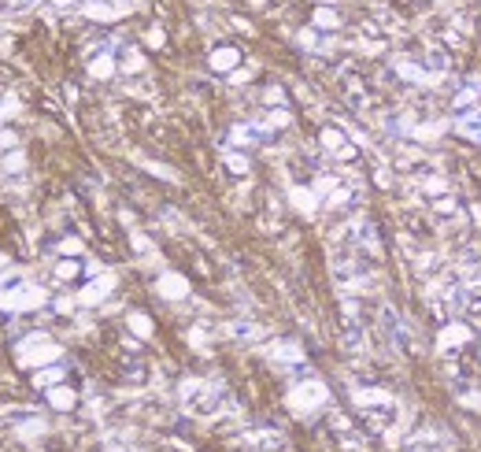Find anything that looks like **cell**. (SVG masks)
Returning a JSON list of instances; mask_svg holds the SVG:
<instances>
[{"instance_id": "cell-6", "label": "cell", "mask_w": 481, "mask_h": 452, "mask_svg": "<svg viewBox=\"0 0 481 452\" xmlns=\"http://www.w3.org/2000/svg\"><path fill=\"white\" fill-rule=\"evenodd\" d=\"M241 56H237V48H219V52L211 56V63H215V71H230L233 63H237Z\"/></svg>"}, {"instance_id": "cell-7", "label": "cell", "mask_w": 481, "mask_h": 452, "mask_svg": "<svg viewBox=\"0 0 481 452\" xmlns=\"http://www.w3.org/2000/svg\"><path fill=\"white\" fill-rule=\"evenodd\" d=\"M467 338H470L467 327H448L445 338H440V349H448V345H467Z\"/></svg>"}, {"instance_id": "cell-13", "label": "cell", "mask_w": 481, "mask_h": 452, "mask_svg": "<svg viewBox=\"0 0 481 452\" xmlns=\"http://www.w3.org/2000/svg\"><path fill=\"white\" fill-rule=\"evenodd\" d=\"M160 289H163V293H171V297L185 293V286H182V282H174V278H163V282H160Z\"/></svg>"}, {"instance_id": "cell-4", "label": "cell", "mask_w": 481, "mask_h": 452, "mask_svg": "<svg viewBox=\"0 0 481 452\" xmlns=\"http://www.w3.org/2000/svg\"><path fill=\"white\" fill-rule=\"evenodd\" d=\"M322 400H326V386H322V382H303V386L292 389L289 404L297 411H303V408H319Z\"/></svg>"}, {"instance_id": "cell-3", "label": "cell", "mask_w": 481, "mask_h": 452, "mask_svg": "<svg viewBox=\"0 0 481 452\" xmlns=\"http://www.w3.org/2000/svg\"><path fill=\"white\" fill-rule=\"evenodd\" d=\"M52 356H60V349H56L48 338H41V333H34V338H26L23 345H19V360H23L26 367H37L41 360H52Z\"/></svg>"}, {"instance_id": "cell-8", "label": "cell", "mask_w": 481, "mask_h": 452, "mask_svg": "<svg viewBox=\"0 0 481 452\" xmlns=\"http://www.w3.org/2000/svg\"><path fill=\"white\" fill-rule=\"evenodd\" d=\"M322 145H326V149H337L341 156H345V160H348V156H352V149H348V145H345V137H341L337 130H326V134H322Z\"/></svg>"}, {"instance_id": "cell-9", "label": "cell", "mask_w": 481, "mask_h": 452, "mask_svg": "<svg viewBox=\"0 0 481 452\" xmlns=\"http://www.w3.org/2000/svg\"><path fill=\"white\" fill-rule=\"evenodd\" d=\"M48 400H52L56 408H71V404H74V393L67 389V386H56L52 393H48Z\"/></svg>"}, {"instance_id": "cell-1", "label": "cell", "mask_w": 481, "mask_h": 452, "mask_svg": "<svg viewBox=\"0 0 481 452\" xmlns=\"http://www.w3.org/2000/svg\"><path fill=\"white\" fill-rule=\"evenodd\" d=\"M356 404L359 411L370 419V427L374 430H389V422L396 419V404H392V397H385V393L378 389H359L356 393Z\"/></svg>"}, {"instance_id": "cell-11", "label": "cell", "mask_w": 481, "mask_h": 452, "mask_svg": "<svg viewBox=\"0 0 481 452\" xmlns=\"http://www.w3.org/2000/svg\"><path fill=\"white\" fill-rule=\"evenodd\" d=\"M78 271H82V267H78L74 260H67V263H60V267H56V278H60V282H71V278H78Z\"/></svg>"}, {"instance_id": "cell-10", "label": "cell", "mask_w": 481, "mask_h": 452, "mask_svg": "<svg viewBox=\"0 0 481 452\" xmlns=\"http://www.w3.org/2000/svg\"><path fill=\"white\" fill-rule=\"evenodd\" d=\"M63 378V367H48V371H37V386H52V382H60Z\"/></svg>"}, {"instance_id": "cell-12", "label": "cell", "mask_w": 481, "mask_h": 452, "mask_svg": "<svg viewBox=\"0 0 481 452\" xmlns=\"http://www.w3.org/2000/svg\"><path fill=\"white\" fill-rule=\"evenodd\" d=\"M111 67H115V60H111V56L104 52V56H96V60H93V67H89V71L104 78V74H111Z\"/></svg>"}, {"instance_id": "cell-2", "label": "cell", "mask_w": 481, "mask_h": 452, "mask_svg": "<svg viewBox=\"0 0 481 452\" xmlns=\"http://www.w3.org/2000/svg\"><path fill=\"white\" fill-rule=\"evenodd\" d=\"M182 397H185V408L196 411V415H215V411L222 408V400H226L222 389L208 386V382H185Z\"/></svg>"}, {"instance_id": "cell-5", "label": "cell", "mask_w": 481, "mask_h": 452, "mask_svg": "<svg viewBox=\"0 0 481 452\" xmlns=\"http://www.w3.org/2000/svg\"><path fill=\"white\" fill-rule=\"evenodd\" d=\"M244 445L256 449V452H281L286 449V438H281L278 430H248V434H244Z\"/></svg>"}]
</instances>
